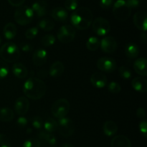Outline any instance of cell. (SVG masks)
Listing matches in <instances>:
<instances>
[{"label": "cell", "instance_id": "obj_1", "mask_svg": "<svg viewBox=\"0 0 147 147\" xmlns=\"http://www.w3.org/2000/svg\"><path fill=\"white\" fill-rule=\"evenodd\" d=\"M47 90L46 84L38 78L31 77L23 86V91L28 98L39 100L45 96Z\"/></svg>", "mask_w": 147, "mask_h": 147}, {"label": "cell", "instance_id": "obj_2", "mask_svg": "<svg viewBox=\"0 0 147 147\" xmlns=\"http://www.w3.org/2000/svg\"><path fill=\"white\" fill-rule=\"evenodd\" d=\"M93 15L91 10L87 7H80L73 11L70 21L73 27L78 30H87L93 22Z\"/></svg>", "mask_w": 147, "mask_h": 147}, {"label": "cell", "instance_id": "obj_3", "mask_svg": "<svg viewBox=\"0 0 147 147\" xmlns=\"http://www.w3.org/2000/svg\"><path fill=\"white\" fill-rule=\"evenodd\" d=\"M0 57L3 61L14 63L20 58V50L15 43L8 42L4 43L0 48Z\"/></svg>", "mask_w": 147, "mask_h": 147}, {"label": "cell", "instance_id": "obj_4", "mask_svg": "<svg viewBox=\"0 0 147 147\" xmlns=\"http://www.w3.org/2000/svg\"><path fill=\"white\" fill-rule=\"evenodd\" d=\"M34 13L31 7L28 6H21L16 9L14 12V20L20 25H27L33 20Z\"/></svg>", "mask_w": 147, "mask_h": 147}, {"label": "cell", "instance_id": "obj_5", "mask_svg": "<svg viewBox=\"0 0 147 147\" xmlns=\"http://www.w3.org/2000/svg\"><path fill=\"white\" fill-rule=\"evenodd\" d=\"M131 9L125 0H117L113 5V14L116 20L125 21L130 17Z\"/></svg>", "mask_w": 147, "mask_h": 147}, {"label": "cell", "instance_id": "obj_6", "mask_svg": "<svg viewBox=\"0 0 147 147\" xmlns=\"http://www.w3.org/2000/svg\"><path fill=\"white\" fill-rule=\"evenodd\" d=\"M70 103L65 98H60L53 103L51 107V112L53 116L60 119L65 117L70 111Z\"/></svg>", "mask_w": 147, "mask_h": 147}, {"label": "cell", "instance_id": "obj_7", "mask_svg": "<svg viewBox=\"0 0 147 147\" xmlns=\"http://www.w3.org/2000/svg\"><path fill=\"white\" fill-rule=\"evenodd\" d=\"M57 130L59 134L65 138H68L75 131V124L73 121L67 117L62 118L57 122Z\"/></svg>", "mask_w": 147, "mask_h": 147}, {"label": "cell", "instance_id": "obj_8", "mask_svg": "<svg viewBox=\"0 0 147 147\" xmlns=\"http://www.w3.org/2000/svg\"><path fill=\"white\" fill-rule=\"evenodd\" d=\"M76 31L74 27L69 24H65L60 27L57 33L59 41L62 43H69L74 40Z\"/></svg>", "mask_w": 147, "mask_h": 147}, {"label": "cell", "instance_id": "obj_9", "mask_svg": "<svg viewBox=\"0 0 147 147\" xmlns=\"http://www.w3.org/2000/svg\"><path fill=\"white\" fill-rule=\"evenodd\" d=\"M93 30L99 36H105L110 32L111 25L109 22L103 17H97L92 24Z\"/></svg>", "mask_w": 147, "mask_h": 147}, {"label": "cell", "instance_id": "obj_10", "mask_svg": "<svg viewBox=\"0 0 147 147\" xmlns=\"http://www.w3.org/2000/svg\"><path fill=\"white\" fill-rule=\"evenodd\" d=\"M97 67L100 70L106 73H111L117 68V63L113 58L103 57L97 61Z\"/></svg>", "mask_w": 147, "mask_h": 147}, {"label": "cell", "instance_id": "obj_11", "mask_svg": "<svg viewBox=\"0 0 147 147\" xmlns=\"http://www.w3.org/2000/svg\"><path fill=\"white\" fill-rule=\"evenodd\" d=\"M100 47L104 53H113L117 49V42L114 37H106L100 41Z\"/></svg>", "mask_w": 147, "mask_h": 147}, {"label": "cell", "instance_id": "obj_12", "mask_svg": "<svg viewBox=\"0 0 147 147\" xmlns=\"http://www.w3.org/2000/svg\"><path fill=\"white\" fill-rule=\"evenodd\" d=\"M31 9H32L34 14H35L37 17H42L47 14L48 4L45 0H38L33 3Z\"/></svg>", "mask_w": 147, "mask_h": 147}, {"label": "cell", "instance_id": "obj_13", "mask_svg": "<svg viewBox=\"0 0 147 147\" xmlns=\"http://www.w3.org/2000/svg\"><path fill=\"white\" fill-rule=\"evenodd\" d=\"M134 23L136 28L146 32L147 30V14L144 11H137L134 15Z\"/></svg>", "mask_w": 147, "mask_h": 147}, {"label": "cell", "instance_id": "obj_14", "mask_svg": "<svg viewBox=\"0 0 147 147\" xmlns=\"http://www.w3.org/2000/svg\"><path fill=\"white\" fill-rule=\"evenodd\" d=\"M30 102L26 97L22 96L16 100L14 103V110L18 115L22 116L24 115L29 110Z\"/></svg>", "mask_w": 147, "mask_h": 147}, {"label": "cell", "instance_id": "obj_15", "mask_svg": "<svg viewBox=\"0 0 147 147\" xmlns=\"http://www.w3.org/2000/svg\"><path fill=\"white\" fill-rule=\"evenodd\" d=\"M90 80L93 86L98 88H103L107 85L108 83L106 76L101 73H94L92 74Z\"/></svg>", "mask_w": 147, "mask_h": 147}, {"label": "cell", "instance_id": "obj_16", "mask_svg": "<svg viewBox=\"0 0 147 147\" xmlns=\"http://www.w3.org/2000/svg\"><path fill=\"white\" fill-rule=\"evenodd\" d=\"M48 54L47 52L44 49H38L35 50L33 53L32 55V61L33 63L36 66H42L46 63L47 60Z\"/></svg>", "mask_w": 147, "mask_h": 147}, {"label": "cell", "instance_id": "obj_17", "mask_svg": "<svg viewBox=\"0 0 147 147\" xmlns=\"http://www.w3.org/2000/svg\"><path fill=\"white\" fill-rule=\"evenodd\" d=\"M131 86L136 91L146 93L147 91V80L143 77H136L131 81Z\"/></svg>", "mask_w": 147, "mask_h": 147}, {"label": "cell", "instance_id": "obj_18", "mask_svg": "<svg viewBox=\"0 0 147 147\" xmlns=\"http://www.w3.org/2000/svg\"><path fill=\"white\" fill-rule=\"evenodd\" d=\"M111 147H131L130 139L123 135H119L113 138Z\"/></svg>", "mask_w": 147, "mask_h": 147}, {"label": "cell", "instance_id": "obj_19", "mask_svg": "<svg viewBox=\"0 0 147 147\" xmlns=\"http://www.w3.org/2000/svg\"><path fill=\"white\" fill-rule=\"evenodd\" d=\"M51 17L55 21L65 22L68 17V13L65 9L57 7L53 9L51 11Z\"/></svg>", "mask_w": 147, "mask_h": 147}, {"label": "cell", "instance_id": "obj_20", "mask_svg": "<svg viewBox=\"0 0 147 147\" xmlns=\"http://www.w3.org/2000/svg\"><path fill=\"white\" fill-rule=\"evenodd\" d=\"M147 61L144 57H140L136 60L134 63V68L137 74L140 75L142 77H145L147 76L146 70Z\"/></svg>", "mask_w": 147, "mask_h": 147}, {"label": "cell", "instance_id": "obj_21", "mask_svg": "<svg viewBox=\"0 0 147 147\" xmlns=\"http://www.w3.org/2000/svg\"><path fill=\"white\" fill-rule=\"evenodd\" d=\"M65 70L64 65L62 62L56 61L51 65L49 70V74L53 78L60 77Z\"/></svg>", "mask_w": 147, "mask_h": 147}, {"label": "cell", "instance_id": "obj_22", "mask_svg": "<svg viewBox=\"0 0 147 147\" xmlns=\"http://www.w3.org/2000/svg\"><path fill=\"white\" fill-rule=\"evenodd\" d=\"M12 73L14 76L20 79H24L28 75V70L23 64L20 63H14L12 65Z\"/></svg>", "mask_w": 147, "mask_h": 147}, {"label": "cell", "instance_id": "obj_23", "mask_svg": "<svg viewBox=\"0 0 147 147\" xmlns=\"http://www.w3.org/2000/svg\"><path fill=\"white\" fill-rule=\"evenodd\" d=\"M17 30L15 24L11 22H9L5 24L3 29V34L7 40H12L17 35Z\"/></svg>", "mask_w": 147, "mask_h": 147}, {"label": "cell", "instance_id": "obj_24", "mask_svg": "<svg viewBox=\"0 0 147 147\" xmlns=\"http://www.w3.org/2000/svg\"><path fill=\"white\" fill-rule=\"evenodd\" d=\"M38 137L40 142L42 141V142H45V143L50 144L51 146L55 145L56 142H57L55 136L52 133H49L45 131H41L39 132Z\"/></svg>", "mask_w": 147, "mask_h": 147}, {"label": "cell", "instance_id": "obj_25", "mask_svg": "<svg viewBox=\"0 0 147 147\" xmlns=\"http://www.w3.org/2000/svg\"><path fill=\"white\" fill-rule=\"evenodd\" d=\"M103 131L106 136H112L117 132L118 126L113 121H107L103 124Z\"/></svg>", "mask_w": 147, "mask_h": 147}, {"label": "cell", "instance_id": "obj_26", "mask_svg": "<svg viewBox=\"0 0 147 147\" xmlns=\"http://www.w3.org/2000/svg\"><path fill=\"white\" fill-rule=\"evenodd\" d=\"M125 54L128 57L131 59L136 58L139 54V48L138 45L134 43H128L125 46Z\"/></svg>", "mask_w": 147, "mask_h": 147}, {"label": "cell", "instance_id": "obj_27", "mask_svg": "<svg viewBox=\"0 0 147 147\" xmlns=\"http://www.w3.org/2000/svg\"><path fill=\"white\" fill-rule=\"evenodd\" d=\"M14 111L7 107L0 108V121L3 122L11 121L14 119Z\"/></svg>", "mask_w": 147, "mask_h": 147}, {"label": "cell", "instance_id": "obj_28", "mask_svg": "<svg viewBox=\"0 0 147 147\" xmlns=\"http://www.w3.org/2000/svg\"><path fill=\"white\" fill-rule=\"evenodd\" d=\"M38 27L44 31H51L55 27V22L48 18H44L38 22Z\"/></svg>", "mask_w": 147, "mask_h": 147}, {"label": "cell", "instance_id": "obj_29", "mask_svg": "<svg viewBox=\"0 0 147 147\" xmlns=\"http://www.w3.org/2000/svg\"><path fill=\"white\" fill-rule=\"evenodd\" d=\"M100 41L98 37L95 36L89 37L86 42V47L90 51H96L100 47Z\"/></svg>", "mask_w": 147, "mask_h": 147}, {"label": "cell", "instance_id": "obj_30", "mask_svg": "<svg viewBox=\"0 0 147 147\" xmlns=\"http://www.w3.org/2000/svg\"><path fill=\"white\" fill-rule=\"evenodd\" d=\"M43 126H44L45 131L49 132V133H53L57 129V122L55 119L49 118L47 120L45 121Z\"/></svg>", "mask_w": 147, "mask_h": 147}, {"label": "cell", "instance_id": "obj_31", "mask_svg": "<svg viewBox=\"0 0 147 147\" xmlns=\"http://www.w3.org/2000/svg\"><path fill=\"white\" fill-rule=\"evenodd\" d=\"M55 42V37L53 34H47L43 36L41 39V43L44 47H50Z\"/></svg>", "mask_w": 147, "mask_h": 147}, {"label": "cell", "instance_id": "obj_32", "mask_svg": "<svg viewBox=\"0 0 147 147\" xmlns=\"http://www.w3.org/2000/svg\"><path fill=\"white\" fill-rule=\"evenodd\" d=\"M41 142L37 138H30L24 141L22 147H40Z\"/></svg>", "mask_w": 147, "mask_h": 147}, {"label": "cell", "instance_id": "obj_33", "mask_svg": "<svg viewBox=\"0 0 147 147\" xmlns=\"http://www.w3.org/2000/svg\"><path fill=\"white\" fill-rule=\"evenodd\" d=\"M119 73L121 77L126 80H128L131 77V71L129 67L125 65H122L119 67Z\"/></svg>", "mask_w": 147, "mask_h": 147}, {"label": "cell", "instance_id": "obj_34", "mask_svg": "<svg viewBox=\"0 0 147 147\" xmlns=\"http://www.w3.org/2000/svg\"><path fill=\"white\" fill-rule=\"evenodd\" d=\"M9 72L8 65L3 60H0V79L7 77Z\"/></svg>", "mask_w": 147, "mask_h": 147}, {"label": "cell", "instance_id": "obj_35", "mask_svg": "<svg viewBox=\"0 0 147 147\" xmlns=\"http://www.w3.org/2000/svg\"><path fill=\"white\" fill-rule=\"evenodd\" d=\"M39 32L38 27H32L29 28L27 31L25 32V37L28 40H33L36 36L37 35Z\"/></svg>", "mask_w": 147, "mask_h": 147}, {"label": "cell", "instance_id": "obj_36", "mask_svg": "<svg viewBox=\"0 0 147 147\" xmlns=\"http://www.w3.org/2000/svg\"><path fill=\"white\" fill-rule=\"evenodd\" d=\"M108 90H109V91L110 93L116 94V93H120L121 90V86L118 83H116V82H111L108 85Z\"/></svg>", "mask_w": 147, "mask_h": 147}, {"label": "cell", "instance_id": "obj_37", "mask_svg": "<svg viewBox=\"0 0 147 147\" xmlns=\"http://www.w3.org/2000/svg\"><path fill=\"white\" fill-rule=\"evenodd\" d=\"M78 7L77 0H66L65 1V7L68 11H75Z\"/></svg>", "mask_w": 147, "mask_h": 147}, {"label": "cell", "instance_id": "obj_38", "mask_svg": "<svg viewBox=\"0 0 147 147\" xmlns=\"http://www.w3.org/2000/svg\"><path fill=\"white\" fill-rule=\"evenodd\" d=\"M43 121L42 119L40 116H34L32 119V126L36 129H40L43 127Z\"/></svg>", "mask_w": 147, "mask_h": 147}, {"label": "cell", "instance_id": "obj_39", "mask_svg": "<svg viewBox=\"0 0 147 147\" xmlns=\"http://www.w3.org/2000/svg\"><path fill=\"white\" fill-rule=\"evenodd\" d=\"M0 147H11L9 139L3 134H0Z\"/></svg>", "mask_w": 147, "mask_h": 147}, {"label": "cell", "instance_id": "obj_40", "mask_svg": "<svg viewBox=\"0 0 147 147\" xmlns=\"http://www.w3.org/2000/svg\"><path fill=\"white\" fill-rule=\"evenodd\" d=\"M139 130L141 134L143 135L144 138L146 137L147 135V122L146 119H142L139 123Z\"/></svg>", "mask_w": 147, "mask_h": 147}, {"label": "cell", "instance_id": "obj_41", "mask_svg": "<svg viewBox=\"0 0 147 147\" xmlns=\"http://www.w3.org/2000/svg\"><path fill=\"white\" fill-rule=\"evenodd\" d=\"M114 4V0H100V7L104 9L111 8Z\"/></svg>", "mask_w": 147, "mask_h": 147}, {"label": "cell", "instance_id": "obj_42", "mask_svg": "<svg viewBox=\"0 0 147 147\" xmlns=\"http://www.w3.org/2000/svg\"><path fill=\"white\" fill-rule=\"evenodd\" d=\"M126 2L131 9L139 8L141 4L140 0H126Z\"/></svg>", "mask_w": 147, "mask_h": 147}, {"label": "cell", "instance_id": "obj_43", "mask_svg": "<svg viewBox=\"0 0 147 147\" xmlns=\"http://www.w3.org/2000/svg\"><path fill=\"white\" fill-rule=\"evenodd\" d=\"M20 48L24 53H30V52L32 51L33 46L30 43L22 42L20 44Z\"/></svg>", "mask_w": 147, "mask_h": 147}, {"label": "cell", "instance_id": "obj_44", "mask_svg": "<svg viewBox=\"0 0 147 147\" xmlns=\"http://www.w3.org/2000/svg\"><path fill=\"white\" fill-rule=\"evenodd\" d=\"M27 119L24 116H21V117L18 118L17 121V126L20 128H24L27 125Z\"/></svg>", "mask_w": 147, "mask_h": 147}, {"label": "cell", "instance_id": "obj_45", "mask_svg": "<svg viewBox=\"0 0 147 147\" xmlns=\"http://www.w3.org/2000/svg\"><path fill=\"white\" fill-rule=\"evenodd\" d=\"M7 1L9 2V4H11L13 7H19L22 6V4H24L25 0H7Z\"/></svg>", "mask_w": 147, "mask_h": 147}, {"label": "cell", "instance_id": "obj_46", "mask_svg": "<svg viewBox=\"0 0 147 147\" xmlns=\"http://www.w3.org/2000/svg\"><path fill=\"white\" fill-rule=\"evenodd\" d=\"M136 116L139 119H145L146 117V112H145L144 109L143 108H139V109L136 110Z\"/></svg>", "mask_w": 147, "mask_h": 147}, {"label": "cell", "instance_id": "obj_47", "mask_svg": "<svg viewBox=\"0 0 147 147\" xmlns=\"http://www.w3.org/2000/svg\"><path fill=\"white\" fill-rule=\"evenodd\" d=\"M140 38H141V42H142L143 44L146 45L147 42V36H146V32H143L142 33L140 36Z\"/></svg>", "mask_w": 147, "mask_h": 147}, {"label": "cell", "instance_id": "obj_48", "mask_svg": "<svg viewBox=\"0 0 147 147\" xmlns=\"http://www.w3.org/2000/svg\"><path fill=\"white\" fill-rule=\"evenodd\" d=\"M47 73H46L45 70H40V71L37 73V76H38L40 78H41L47 77Z\"/></svg>", "mask_w": 147, "mask_h": 147}, {"label": "cell", "instance_id": "obj_49", "mask_svg": "<svg viewBox=\"0 0 147 147\" xmlns=\"http://www.w3.org/2000/svg\"><path fill=\"white\" fill-rule=\"evenodd\" d=\"M61 147H76L74 145L71 144H63Z\"/></svg>", "mask_w": 147, "mask_h": 147}, {"label": "cell", "instance_id": "obj_50", "mask_svg": "<svg viewBox=\"0 0 147 147\" xmlns=\"http://www.w3.org/2000/svg\"><path fill=\"white\" fill-rule=\"evenodd\" d=\"M1 37H0V44H1Z\"/></svg>", "mask_w": 147, "mask_h": 147}, {"label": "cell", "instance_id": "obj_51", "mask_svg": "<svg viewBox=\"0 0 147 147\" xmlns=\"http://www.w3.org/2000/svg\"><path fill=\"white\" fill-rule=\"evenodd\" d=\"M50 147H54V146H50Z\"/></svg>", "mask_w": 147, "mask_h": 147}, {"label": "cell", "instance_id": "obj_52", "mask_svg": "<svg viewBox=\"0 0 147 147\" xmlns=\"http://www.w3.org/2000/svg\"><path fill=\"white\" fill-rule=\"evenodd\" d=\"M83 147H87V146H83Z\"/></svg>", "mask_w": 147, "mask_h": 147}]
</instances>
